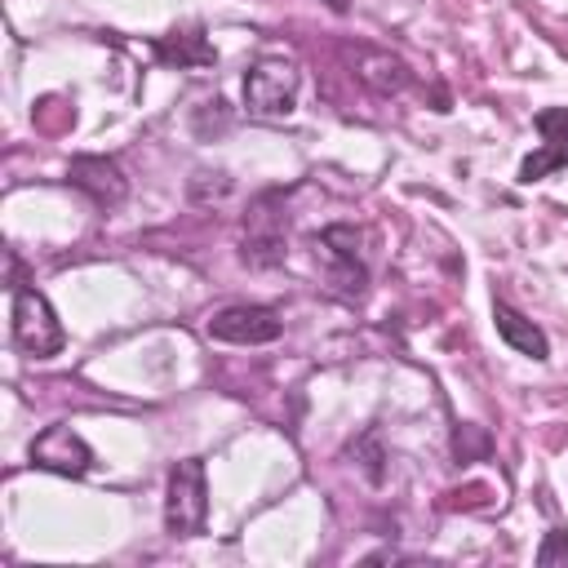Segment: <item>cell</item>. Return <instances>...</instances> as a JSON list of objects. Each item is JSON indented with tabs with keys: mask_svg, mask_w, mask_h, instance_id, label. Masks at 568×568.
<instances>
[{
	"mask_svg": "<svg viewBox=\"0 0 568 568\" xmlns=\"http://www.w3.org/2000/svg\"><path fill=\"white\" fill-rule=\"evenodd\" d=\"M297 89H302V71L288 58H257L244 71V106L257 120H284L297 106Z\"/></svg>",
	"mask_w": 568,
	"mask_h": 568,
	"instance_id": "obj_1",
	"label": "cell"
},
{
	"mask_svg": "<svg viewBox=\"0 0 568 568\" xmlns=\"http://www.w3.org/2000/svg\"><path fill=\"white\" fill-rule=\"evenodd\" d=\"M288 248V213H284V191H262L248 213H244V240H240V257L257 271L280 266Z\"/></svg>",
	"mask_w": 568,
	"mask_h": 568,
	"instance_id": "obj_2",
	"label": "cell"
},
{
	"mask_svg": "<svg viewBox=\"0 0 568 568\" xmlns=\"http://www.w3.org/2000/svg\"><path fill=\"white\" fill-rule=\"evenodd\" d=\"M209 519V479H204V462L186 457L169 470V488H164V528L169 537H200Z\"/></svg>",
	"mask_w": 568,
	"mask_h": 568,
	"instance_id": "obj_3",
	"label": "cell"
},
{
	"mask_svg": "<svg viewBox=\"0 0 568 568\" xmlns=\"http://www.w3.org/2000/svg\"><path fill=\"white\" fill-rule=\"evenodd\" d=\"M9 293H13V342H18V351L31 355V359L58 355L67 333H62L49 297L40 288H31V284H18V280L9 284Z\"/></svg>",
	"mask_w": 568,
	"mask_h": 568,
	"instance_id": "obj_4",
	"label": "cell"
},
{
	"mask_svg": "<svg viewBox=\"0 0 568 568\" xmlns=\"http://www.w3.org/2000/svg\"><path fill=\"white\" fill-rule=\"evenodd\" d=\"M280 333H284L280 311H271V306H253V302L222 306V311L209 320V337H217V342H235V346H262V342H275Z\"/></svg>",
	"mask_w": 568,
	"mask_h": 568,
	"instance_id": "obj_5",
	"label": "cell"
},
{
	"mask_svg": "<svg viewBox=\"0 0 568 568\" xmlns=\"http://www.w3.org/2000/svg\"><path fill=\"white\" fill-rule=\"evenodd\" d=\"M320 248H324V257H328V280L342 288V293H364V280H368V271H364V231H355V226H346V222H333V226H324L320 231V240H315Z\"/></svg>",
	"mask_w": 568,
	"mask_h": 568,
	"instance_id": "obj_6",
	"label": "cell"
},
{
	"mask_svg": "<svg viewBox=\"0 0 568 568\" xmlns=\"http://www.w3.org/2000/svg\"><path fill=\"white\" fill-rule=\"evenodd\" d=\"M31 466L53 470V475H67V479H80L93 466V448L71 426H44L31 439Z\"/></svg>",
	"mask_w": 568,
	"mask_h": 568,
	"instance_id": "obj_7",
	"label": "cell"
},
{
	"mask_svg": "<svg viewBox=\"0 0 568 568\" xmlns=\"http://www.w3.org/2000/svg\"><path fill=\"white\" fill-rule=\"evenodd\" d=\"M67 182H71L75 191H84L98 209H115V204H124V195H129V182H124L120 164L106 160V155H75V160L67 164Z\"/></svg>",
	"mask_w": 568,
	"mask_h": 568,
	"instance_id": "obj_8",
	"label": "cell"
},
{
	"mask_svg": "<svg viewBox=\"0 0 568 568\" xmlns=\"http://www.w3.org/2000/svg\"><path fill=\"white\" fill-rule=\"evenodd\" d=\"M346 58L355 62L359 84H368L377 98L404 93V89H408V80H413V71H408L395 53H386V49H373V44H346Z\"/></svg>",
	"mask_w": 568,
	"mask_h": 568,
	"instance_id": "obj_9",
	"label": "cell"
},
{
	"mask_svg": "<svg viewBox=\"0 0 568 568\" xmlns=\"http://www.w3.org/2000/svg\"><path fill=\"white\" fill-rule=\"evenodd\" d=\"M155 58H160L164 67H182V71H186V67H213V62H217V53H213V44L204 40V27H200V22L160 36V40H155Z\"/></svg>",
	"mask_w": 568,
	"mask_h": 568,
	"instance_id": "obj_10",
	"label": "cell"
},
{
	"mask_svg": "<svg viewBox=\"0 0 568 568\" xmlns=\"http://www.w3.org/2000/svg\"><path fill=\"white\" fill-rule=\"evenodd\" d=\"M493 324H497V337L510 346V351H519V355H528V359H546V333L528 320V315H519L515 306H506V302H497L493 306Z\"/></svg>",
	"mask_w": 568,
	"mask_h": 568,
	"instance_id": "obj_11",
	"label": "cell"
},
{
	"mask_svg": "<svg viewBox=\"0 0 568 568\" xmlns=\"http://www.w3.org/2000/svg\"><path fill=\"white\" fill-rule=\"evenodd\" d=\"M488 453H493V439H488L484 426L462 422V426L453 430V457H457V462H484Z\"/></svg>",
	"mask_w": 568,
	"mask_h": 568,
	"instance_id": "obj_12",
	"label": "cell"
},
{
	"mask_svg": "<svg viewBox=\"0 0 568 568\" xmlns=\"http://www.w3.org/2000/svg\"><path fill=\"white\" fill-rule=\"evenodd\" d=\"M564 164H568V146H559V142H541V151L528 155V160L519 164V182H537V178H546L550 169H564Z\"/></svg>",
	"mask_w": 568,
	"mask_h": 568,
	"instance_id": "obj_13",
	"label": "cell"
},
{
	"mask_svg": "<svg viewBox=\"0 0 568 568\" xmlns=\"http://www.w3.org/2000/svg\"><path fill=\"white\" fill-rule=\"evenodd\" d=\"M537 133H541V142L568 146V106H546V111H537Z\"/></svg>",
	"mask_w": 568,
	"mask_h": 568,
	"instance_id": "obj_14",
	"label": "cell"
},
{
	"mask_svg": "<svg viewBox=\"0 0 568 568\" xmlns=\"http://www.w3.org/2000/svg\"><path fill=\"white\" fill-rule=\"evenodd\" d=\"M537 564L541 568H555V564H568V528H550L537 546Z\"/></svg>",
	"mask_w": 568,
	"mask_h": 568,
	"instance_id": "obj_15",
	"label": "cell"
},
{
	"mask_svg": "<svg viewBox=\"0 0 568 568\" xmlns=\"http://www.w3.org/2000/svg\"><path fill=\"white\" fill-rule=\"evenodd\" d=\"M355 457H364V470H368V479L377 484V479H382V462H386V457H382V444H377V430H368V435L355 444Z\"/></svg>",
	"mask_w": 568,
	"mask_h": 568,
	"instance_id": "obj_16",
	"label": "cell"
},
{
	"mask_svg": "<svg viewBox=\"0 0 568 568\" xmlns=\"http://www.w3.org/2000/svg\"><path fill=\"white\" fill-rule=\"evenodd\" d=\"M346 4H351V0H328V9H333V13H346Z\"/></svg>",
	"mask_w": 568,
	"mask_h": 568,
	"instance_id": "obj_17",
	"label": "cell"
}]
</instances>
